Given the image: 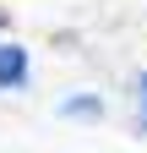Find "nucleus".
I'll list each match as a JSON object with an SVG mask.
<instances>
[{
  "label": "nucleus",
  "instance_id": "f257e3e1",
  "mask_svg": "<svg viewBox=\"0 0 147 153\" xmlns=\"http://www.w3.org/2000/svg\"><path fill=\"white\" fill-rule=\"evenodd\" d=\"M27 82H33L27 44H16V38H0V93H27Z\"/></svg>",
  "mask_w": 147,
  "mask_h": 153
},
{
  "label": "nucleus",
  "instance_id": "7ed1b4c3",
  "mask_svg": "<svg viewBox=\"0 0 147 153\" xmlns=\"http://www.w3.org/2000/svg\"><path fill=\"white\" fill-rule=\"evenodd\" d=\"M136 137H147V71H136Z\"/></svg>",
  "mask_w": 147,
  "mask_h": 153
},
{
  "label": "nucleus",
  "instance_id": "20e7f679",
  "mask_svg": "<svg viewBox=\"0 0 147 153\" xmlns=\"http://www.w3.org/2000/svg\"><path fill=\"white\" fill-rule=\"evenodd\" d=\"M6 33H11V11L0 6V38H6Z\"/></svg>",
  "mask_w": 147,
  "mask_h": 153
},
{
  "label": "nucleus",
  "instance_id": "f03ea898",
  "mask_svg": "<svg viewBox=\"0 0 147 153\" xmlns=\"http://www.w3.org/2000/svg\"><path fill=\"white\" fill-rule=\"evenodd\" d=\"M54 115H60V120H82V126H98V120H104V99H98L93 88H87V93H65V99L54 104Z\"/></svg>",
  "mask_w": 147,
  "mask_h": 153
}]
</instances>
